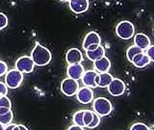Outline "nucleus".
<instances>
[{
	"mask_svg": "<svg viewBox=\"0 0 154 130\" xmlns=\"http://www.w3.org/2000/svg\"><path fill=\"white\" fill-rule=\"evenodd\" d=\"M82 129H84V127H82V126H80V125L75 124V123L69 127V130H82Z\"/></svg>",
	"mask_w": 154,
	"mask_h": 130,
	"instance_id": "obj_30",
	"label": "nucleus"
},
{
	"mask_svg": "<svg viewBox=\"0 0 154 130\" xmlns=\"http://www.w3.org/2000/svg\"><path fill=\"white\" fill-rule=\"evenodd\" d=\"M9 110H11V108H8V107H0V114L7 113Z\"/></svg>",
	"mask_w": 154,
	"mask_h": 130,
	"instance_id": "obj_32",
	"label": "nucleus"
},
{
	"mask_svg": "<svg viewBox=\"0 0 154 130\" xmlns=\"http://www.w3.org/2000/svg\"><path fill=\"white\" fill-rule=\"evenodd\" d=\"M141 52H143V50H142L141 48H139L138 46L136 45H132V46H130L127 51H126V57H127V60L129 62H132V59L134 58L135 55H137L138 53H141Z\"/></svg>",
	"mask_w": 154,
	"mask_h": 130,
	"instance_id": "obj_19",
	"label": "nucleus"
},
{
	"mask_svg": "<svg viewBox=\"0 0 154 130\" xmlns=\"http://www.w3.org/2000/svg\"><path fill=\"white\" fill-rule=\"evenodd\" d=\"M146 54L147 55V57L149 58V59H150V61L151 62H153V60H154V46L153 45H149L147 48H146Z\"/></svg>",
	"mask_w": 154,
	"mask_h": 130,
	"instance_id": "obj_28",
	"label": "nucleus"
},
{
	"mask_svg": "<svg viewBox=\"0 0 154 130\" xmlns=\"http://www.w3.org/2000/svg\"><path fill=\"white\" fill-rule=\"evenodd\" d=\"M12 103L11 100L6 95H0V107H8L11 108Z\"/></svg>",
	"mask_w": 154,
	"mask_h": 130,
	"instance_id": "obj_23",
	"label": "nucleus"
},
{
	"mask_svg": "<svg viewBox=\"0 0 154 130\" xmlns=\"http://www.w3.org/2000/svg\"><path fill=\"white\" fill-rule=\"evenodd\" d=\"M31 58L36 66L43 67L49 64L52 59V55L47 47L40 45V43H36L31 52Z\"/></svg>",
	"mask_w": 154,
	"mask_h": 130,
	"instance_id": "obj_1",
	"label": "nucleus"
},
{
	"mask_svg": "<svg viewBox=\"0 0 154 130\" xmlns=\"http://www.w3.org/2000/svg\"><path fill=\"white\" fill-rule=\"evenodd\" d=\"M131 63L136 67L142 69V67H146L147 65L150 64L151 61L147 57V55L146 54V53L141 52V53H138L137 55L134 56V58L132 59V62Z\"/></svg>",
	"mask_w": 154,
	"mask_h": 130,
	"instance_id": "obj_15",
	"label": "nucleus"
},
{
	"mask_svg": "<svg viewBox=\"0 0 154 130\" xmlns=\"http://www.w3.org/2000/svg\"><path fill=\"white\" fill-rule=\"evenodd\" d=\"M8 25V17L5 14L0 13V30H2Z\"/></svg>",
	"mask_w": 154,
	"mask_h": 130,
	"instance_id": "obj_25",
	"label": "nucleus"
},
{
	"mask_svg": "<svg viewBox=\"0 0 154 130\" xmlns=\"http://www.w3.org/2000/svg\"><path fill=\"white\" fill-rule=\"evenodd\" d=\"M135 27L131 21L123 20L116 26V34L122 40H129L134 36Z\"/></svg>",
	"mask_w": 154,
	"mask_h": 130,
	"instance_id": "obj_3",
	"label": "nucleus"
},
{
	"mask_svg": "<svg viewBox=\"0 0 154 130\" xmlns=\"http://www.w3.org/2000/svg\"><path fill=\"white\" fill-rule=\"evenodd\" d=\"M94 118V112L91 110H84V114H83V123H84V127H87L91 122V119Z\"/></svg>",
	"mask_w": 154,
	"mask_h": 130,
	"instance_id": "obj_22",
	"label": "nucleus"
},
{
	"mask_svg": "<svg viewBox=\"0 0 154 130\" xmlns=\"http://www.w3.org/2000/svg\"><path fill=\"white\" fill-rule=\"evenodd\" d=\"M93 108L95 114H97L99 117H105L108 116L113 110L112 103L110 102V100L105 98H97L94 100Z\"/></svg>",
	"mask_w": 154,
	"mask_h": 130,
	"instance_id": "obj_2",
	"label": "nucleus"
},
{
	"mask_svg": "<svg viewBox=\"0 0 154 130\" xmlns=\"http://www.w3.org/2000/svg\"><path fill=\"white\" fill-rule=\"evenodd\" d=\"M61 2H69V0H59Z\"/></svg>",
	"mask_w": 154,
	"mask_h": 130,
	"instance_id": "obj_36",
	"label": "nucleus"
},
{
	"mask_svg": "<svg viewBox=\"0 0 154 130\" xmlns=\"http://www.w3.org/2000/svg\"><path fill=\"white\" fill-rule=\"evenodd\" d=\"M5 128H6V126H5V125H4L3 123L0 122V130H4Z\"/></svg>",
	"mask_w": 154,
	"mask_h": 130,
	"instance_id": "obj_35",
	"label": "nucleus"
},
{
	"mask_svg": "<svg viewBox=\"0 0 154 130\" xmlns=\"http://www.w3.org/2000/svg\"><path fill=\"white\" fill-rule=\"evenodd\" d=\"M85 51H86V57L88 58L89 60L93 61V62L99 59V58L103 57L105 55V49L101 45H99L97 47L95 48V49L85 50Z\"/></svg>",
	"mask_w": 154,
	"mask_h": 130,
	"instance_id": "obj_17",
	"label": "nucleus"
},
{
	"mask_svg": "<svg viewBox=\"0 0 154 130\" xmlns=\"http://www.w3.org/2000/svg\"><path fill=\"white\" fill-rule=\"evenodd\" d=\"M35 64L31 57L29 56H22L18 58L16 62V69L22 73H31L34 70Z\"/></svg>",
	"mask_w": 154,
	"mask_h": 130,
	"instance_id": "obj_6",
	"label": "nucleus"
},
{
	"mask_svg": "<svg viewBox=\"0 0 154 130\" xmlns=\"http://www.w3.org/2000/svg\"><path fill=\"white\" fill-rule=\"evenodd\" d=\"M17 129H19V130H21V129H25V130H27L28 128H27L26 126H24V125L18 124V125H17Z\"/></svg>",
	"mask_w": 154,
	"mask_h": 130,
	"instance_id": "obj_34",
	"label": "nucleus"
},
{
	"mask_svg": "<svg viewBox=\"0 0 154 130\" xmlns=\"http://www.w3.org/2000/svg\"><path fill=\"white\" fill-rule=\"evenodd\" d=\"M149 127L143 122H136L131 126V130H148Z\"/></svg>",
	"mask_w": 154,
	"mask_h": 130,
	"instance_id": "obj_26",
	"label": "nucleus"
},
{
	"mask_svg": "<svg viewBox=\"0 0 154 130\" xmlns=\"http://www.w3.org/2000/svg\"><path fill=\"white\" fill-rule=\"evenodd\" d=\"M98 78L99 79H98L97 87H100V88H107L114 77L112 74L108 73V72H102V73H98Z\"/></svg>",
	"mask_w": 154,
	"mask_h": 130,
	"instance_id": "obj_18",
	"label": "nucleus"
},
{
	"mask_svg": "<svg viewBox=\"0 0 154 130\" xmlns=\"http://www.w3.org/2000/svg\"><path fill=\"white\" fill-rule=\"evenodd\" d=\"M84 67L80 64H73V65H69L66 69V74L69 78L75 79L78 81L79 79H81L82 75L84 73Z\"/></svg>",
	"mask_w": 154,
	"mask_h": 130,
	"instance_id": "obj_11",
	"label": "nucleus"
},
{
	"mask_svg": "<svg viewBox=\"0 0 154 130\" xmlns=\"http://www.w3.org/2000/svg\"><path fill=\"white\" fill-rule=\"evenodd\" d=\"M6 130H13V129H17V124H12L10 123L8 125H6V128H5Z\"/></svg>",
	"mask_w": 154,
	"mask_h": 130,
	"instance_id": "obj_31",
	"label": "nucleus"
},
{
	"mask_svg": "<svg viewBox=\"0 0 154 130\" xmlns=\"http://www.w3.org/2000/svg\"><path fill=\"white\" fill-rule=\"evenodd\" d=\"M99 45H91V46H89L88 48H87V50H93V49H95L96 47H97Z\"/></svg>",
	"mask_w": 154,
	"mask_h": 130,
	"instance_id": "obj_33",
	"label": "nucleus"
},
{
	"mask_svg": "<svg viewBox=\"0 0 154 130\" xmlns=\"http://www.w3.org/2000/svg\"><path fill=\"white\" fill-rule=\"evenodd\" d=\"M76 98L78 102L81 104H89L94 100V93L93 90L89 87H84V88L78 89L76 93Z\"/></svg>",
	"mask_w": 154,
	"mask_h": 130,
	"instance_id": "obj_8",
	"label": "nucleus"
},
{
	"mask_svg": "<svg viewBox=\"0 0 154 130\" xmlns=\"http://www.w3.org/2000/svg\"><path fill=\"white\" fill-rule=\"evenodd\" d=\"M99 123H100V117L97 114H95L94 112V118H93L91 122H90V124L87 127H88V128H95L96 126H98Z\"/></svg>",
	"mask_w": 154,
	"mask_h": 130,
	"instance_id": "obj_24",
	"label": "nucleus"
},
{
	"mask_svg": "<svg viewBox=\"0 0 154 130\" xmlns=\"http://www.w3.org/2000/svg\"><path fill=\"white\" fill-rule=\"evenodd\" d=\"M8 71V66L5 62L0 61V77L5 75Z\"/></svg>",
	"mask_w": 154,
	"mask_h": 130,
	"instance_id": "obj_27",
	"label": "nucleus"
},
{
	"mask_svg": "<svg viewBox=\"0 0 154 130\" xmlns=\"http://www.w3.org/2000/svg\"><path fill=\"white\" fill-rule=\"evenodd\" d=\"M23 73L19 70H11L7 71L6 77H5V82L8 88L10 89H17L18 87H20L23 82Z\"/></svg>",
	"mask_w": 154,
	"mask_h": 130,
	"instance_id": "obj_4",
	"label": "nucleus"
},
{
	"mask_svg": "<svg viewBox=\"0 0 154 130\" xmlns=\"http://www.w3.org/2000/svg\"><path fill=\"white\" fill-rule=\"evenodd\" d=\"M8 93V87L6 84L0 81V95H6Z\"/></svg>",
	"mask_w": 154,
	"mask_h": 130,
	"instance_id": "obj_29",
	"label": "nucleus"
},
{
	"mask_svg": "<svg viewBox=\"0 0 154 130\" xmlns=\"http://www.w3.org/2000/svg\"><path fill=\"white\" fill-rule=\"evenodd\" d=\"M93 45H101V38L97 33L94 31L89 32L84 38L83 41V48L87 50V48Z\"/></svg>",
	"mask_w": 154,
	"mask_h": 130,
	"instance_id": "obj_13",
	"label": "nucleus"
},
{
	"mask_svg": "<svg viewBox=\"0 0 154 130\" xmlns=\"http://www.w3.org/2000/svg\"><path fill=\"white\" fill-rule=\"evenodd\" d=\"M83 114H84V110H80V111H77V112H75L74 115H73V122L75 124L80 125V126H82V127H84Z\"/></svg>",
	"mask_w": 154,
	"mask_h": 130,
	"instance_id": "obj_21",
	"label": "nucleus"
},
{
	"mask_svg": "<svg viewBox=\"0 0 154 130\" xmlns=\"http://www.w3.org/2000/svg\"><path fill=\"white\" fill-rule=\"evenodd\" d=\"M66 60L69 65L73 64H80L83 61V54L78 49V48H70L69 50H67L66 55Z\"/></svg>",
	"mask_w": 154,
	"mask_h": 130,
	"instance_id": "obj_10",
	"label": "nucleus"
},
{
	"mask_svg": "<svg viewBox=\"0 0 154 130\" xmlns=\"http://www.w3.org/2000/svg\"><path fill=\"white\" fill-rule=\"evenodd\" d=\"M69 9L74 14H83L89 9V0H69Z\"/></svg>",
	"mask_w": 154,
	"mask_h": 130,
	"instance_id": "obj_9",
	"label": "nucleus"
},
{
	"mask_svg": "<svg viewBox=\"0 0 154 130\" xmlns=\"http://www.w3.org/2000/svg\"><path fill=\"white\" fill-rule=\"evenodd\" d=\"M134 43H135V45L138 46L139 48H141L142 50H146V48L150 45V40H149V38L146 34L139 33L134 38Z\"/></svg>",
	"mask_w": 154,
	"mask_h": 130,
	"instance_id": "obj_16",
	"label": "nucleus"
},
{
	"mask_svg": "<svg viewBox=\"0 0 154 130\" xmlns=\"http://www.w3.org/2000/svg\"><path fill=\"white\" fill-rule=\"evenodd\" d=\"M97 75V72L95 70H87L84 71L83 75H82L81 79L83 84L86 87H89L91 89H94L96 88V84H95V76Z\"/></svg>",
	"mask_w": 154,
	"mask_h": 130,
	"instance_id": "obj_14",
	"label": "nucleus"
},
{
	"mask_svg": "<svg viewBox=\"0 0 154 130\" xmlns=\"http://www.w3.org/2000/svg\"><path fill=\"white\" fill-rule=\"evenodd\" d=\"M108 91L111 95L113 96H119L122 95L126 89L125 83L119 78H113L111 83L108 85Z\"/></svg>",
	"mask_w": 154,
	"mask_h": 130,
	"instance_id": "obj_7",
	"label": "nucleus"
},
{
	"mask_svg": "<svg viewBox=\"0 0 154 130\" xmlns=\"http://www.w3.org/2000/svg\"><path fill=\"white\" fill-rule=\"evenodd\" d=\"M13 112L11 110H9L7 113H4V114H0V122L3 123L5 126L8 124H10L12 122L13 120Z\"/></svg>",
	"mask_w": 154,
	"mask_h": 130,
	"instance_id": "obj_20",
	"label": "nucleus"
},
{
	"mask_svg": "<svg viewBox=\"0 0 154 130\" xmlns=\"http://www.w3.org/2000/svg\"><path fill=\"white\" fill-rule=\"evenodd\" d=\"M94 67L96 72L98 73H102V72H108V70L111 67V62L108 57L105 55L103 57L99 58V59L94 61Z\"/></svg>",
	"mask_w": 154,
	"mask_h": 130,
	"instance_id": "obj_12",
	"label": "nucleus"
},
{
	"mask_svg": "<svg viewBox=\"0 0 154 130\" xmlns=\"http://www.w3.org/2000/svg\"><path fill=\"white\" fill-rule=\"evenodd\" d=\"M78 89H79V83H78V81L75 79L67 77V78L62 81L61 91H62V93L66 96L75 95Z\"/></svg>",
	"mask_w": 154,
	"mask_h": 130,
	"instance_id": "obj_5",
	"label": "nucleus"
}]
</instances>
